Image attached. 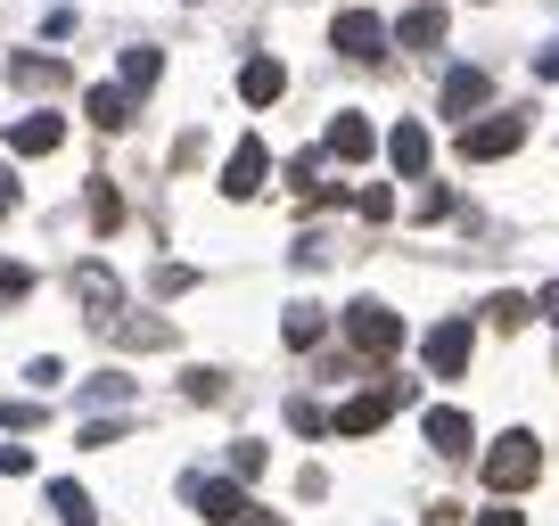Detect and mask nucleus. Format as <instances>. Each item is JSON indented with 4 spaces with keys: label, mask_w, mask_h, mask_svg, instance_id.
Here are the masks:
<instances>
[{
    "label": "nucleus",
    "mask_w": 559,
    "mask_h": 526,
    "mask_svg": "<svg viewBox=\"0 0 559 526\" xmlns=\"http://www.w3.org/2000/svg\"><path fill=\"white\" fill-rule=\"evenodd\" d=\"M477 469H486V486L493 493H526L543 477V444L526 437V428H510V437H493L486 444V461H477Z\"/></svg>",
    "instance_id": "nucleus-1"
},
{
    "label": "nucleus",
    "mask_w": 559,
    "mask_h": 526,
    "mask_svg": "<svg viewBox=\"0 0 559 526\" xmlns=\"http://www.w3.org/2000/svg\"><path fill=\"white\" fill-rule=\"evenodd\" d=\"M346 337L362 362H386V354H403V313H386L379 297H354L346 304Z\"/></svg>",
    "instance_id": "nucleus-2"
},
{
    "label": "nucleus",
    "mask_w": 559,
    "mask_h": 526,
    "mask_svg": "<svg viewBox=\"0 0 559 526\" xmlns=\"http://www.w3.org/2000/svg\"><path fill=\"white\" fill-rule=\"evenodd\" d=\"M395 404H412V379H386V386H370V395H354V404H337V437H379L386 420H395Z\"/></svg>",
    "instance_id": "nucleus-3"
},
{
    "label": "nucleus",
    "mask_w": 559,
    "mask_h": 526,
    "mask_svg": "<svg viewBox=\"0 0 559 526\" xmlns=\"http://www.w3.org/2000/svg\"><path fill=\"white\" fill-rule=\"evenodd\" d=\"M386 17H370V9H337V25H330V50L337 58H362V67H379L386 58Z\"/></svg>",
    "instance_id": "nucleus-4"
},
{
    "label": "nucleus",
    "mask_w": 559,
    "mask_h": 526,
    "mask_svg": "<svg viewBox=\"0 0 559 526\" xmlns=\"http://www.w3.org/2000/svg\"><path fill=\"white\" fill-rule=\"evenodd\" d=\"M519 141H526V116H477V123H461V165H493Z\"/></svg>",
    "instance_id": "nucleus-5"
},
{
    "label": "nucleus",
    "mask_w": 559,
    "mask_h": 526,
    "mask_svg": "<svg viewBox=\"0 0 559 526\" xmlns=\"http://www.w3.org/2000/svg\"><path fill=\"white\" fill-rule=\"evenodd\" d=\"M469 346H477L469 321H437V330L419 337V362H428V379H461V370H469Z\"/></svg>",
    "instance_id": "nucleus-6"
},
{
    "label": "nucleus",
    "mask_w": 559,
    "mask_h": 526,
    "mask_svg": "<svg viewBox=\"0 0 559 526\" xmlns=\"http://www.w3.org/2000/svg\"><path fill=\"white\" fill-rule=\"evenodd\" d=\"M74 297L91 304V321H99V330H116V313H123V280L107 272V263H74Z\"/></svg>",
    "instance_id": "nucleus-7"
},
{
    "label": "nucleus",
    "mask_w": 559,
    "mask_h": 526,
    "mask_svg": "<svg viewBox=\"0 0 559 526\" xmlns=\"http://www.w3.org/2000/svg\"><path fill=\"white\" fill-rule=\"evenodd\" d=\"M190 502H198V518H206V526H239L247 493L230 486V477H190Z\"/></svg>",
    "instance_id": "nucleus-8"
},
{
    "label": "nucleus",
    "mask_w": 559,
    "mask_h": 526,
    "mask_svg": "<svg viewBox=\"0 0 559 526\" xmlns=\"http://www.w3.org/2000/svg\"><path fill=\"white\" fill-rule=\"evenodd\" d=\"M419 437L437 444V453H444V461H461V453H469V444H477V428H469V411H453V404H437V411H428V420H419Z\"/></svg>",
    "instance_id": "nucleus-9"
},
{
    "label": "nucleus",
    "mask_w": 559,
    "mask_h": 526,
    "mask_svg": "<svg viewBox=\"0 0 559 526\" xmlns=\"http://www.w3.org/2000/svg\"><path fill=\"white\" fill-rule=\"evenodd\" d=\"M493 99V83H486V67H453V74H444V116H461V123H469L477 116V107H486Z\"/></svg>",
    "instance_id": "nucleus-10"
},
{
    "label": "nucleus",
    "mask_w": 559,
    "mask_h": 526,
    "mask_svg": "<svg viewBox=\"0 0 559 526\" xmlns=\"http://www.w3.org/2000/svg\"><path fill=\"white\" fill-rule=\"evenodd\" d=\"M263 174H272L263 141H239V148H230V165H223V198H255V190H263Z\"/></svg>",
    "instance_id": "nucleus-11"
},
{
    "label": "nucleus",
    "mask_w": 559,
    "mask_h": 526,
    "mask_svg": "<svg viewBox=\"0 0 559 526\" xmlns=\"http://www.w3.org/2000/svg\"><path fill=\"white\" fill-rule=\"evenodd\" d=\"M386 165H395L403 181L428 174V123H395V132H386Z\"/></svg>",
    "instance_id": "nucleus-12"
},
{
    "label": "nucleus",
    "mask_w": 559,
    "mask_h": 526,
    "mask_svg": "<svg viewBox=\"0 0 559 526\" xmlns=\"http://www.w3.org/2000/svg\"><path fill=\"white\" fill-rule=\"evenodd\" d=\"M58 141H67V116H17L9 123V148H17V157H50Z\"/></svg>",
    "instance_id": "nucleus-13"
},
{
    "label": "nucleus",
    "mask_w": 559,
    "mask_h": 526,
    "mask_svg": "<svg viewBox=\"0 0 559 526\" xmlns=\"http://www.w3.org/2000/svg\"><path fill=\"white\" fill-rule=\"evenodd\" d=\"M280 91H288V67H280V58H247L239 67V99L247 107H272Z\"/></svg>",
    "instance_id": "nucleus-14"
},
{
    "label": "nucleus",
    "mask_w": 559,
    "mask_h": 526,
    "mask_svg": "<svg viewBox=\"0 0 559 526\" xmlns=\"http://www.w3.org/2000/svg\"><path fill=\"white\" fill-rule=\"evenodd\" d=\"M83 116L99 123V132H123V123H132V91H123V83H91L83 91Z\"/></svg>",
    "instance_id": "nucleus-15"
},
{
    "label": "nucleus",
    "mask_w": 559,
    "mask_h": 526,
    "mask_svg": "<svg viewBox=\"0 0 559 526\" xmlns=\"http://www.w3.org/2000/svg\"><path fill=\"white\" fill-rule=\"evenodd\" d=\"M386 34H395L403 50H437V41H444V9H437V0H419V9H403V25H386Z\"/></svg>",
    "instance_id": "nucleus-16"
},
{
    "label": "nucleus",
    "mask_w": 559,
    "mask_h": 526,
    "mask_svg": "<svg viewBox=\"0 0 559 526\" xmlns=\"http://www.w3.org/2000/svg\"><path fill=\"white\" fill-rule=\"evenodd\" d=\"M321 148H330L337 165H362L370 148H379V132H370L362 116H337V123H330V141H321Z\"/></svg>",
    "instance_id": "nucleus-17"
},
{
    "label": "nucleus",
    "mask_w": 559,
    "mask_h": 526,
    "mask_svg": "<svg viewBox=\"0 0 559 526\" xmlns=\"http://www.w3.org/2000/svg\"><path fill=\"white\" fill-rule=\"evenodd\" d=\"M280 337H288V346H321V337H330V313H321V304H288Z\"/></svg>",
    "instance_id": "nucleus-18"
},
{
    "label": "nucleus",
    "mask_w": 559,
    "mask_h": 526,
    "mask_svg": "<svg viewBox=\"0 0 559 526\" xmlns=\"http://www.w3.org/2000/svg\"><path fill=\"white\" fill-rule=\"evenodd\" d=\"M50 510H58L67 526H99V510H91V493L74 486V477H58V486H50Z\"/></svg>",
    "instance_id": "nucleus-19"
},
{
    "label": "nucleus",
    "mask_w": 559,
    "mask_h": 526,
    "mask_svg": "<svg viewBox=\"0 0 559 526\" xmlns=\"http://www.w3.org/2000/svg\"><path fill=\"white\" fill-rule=\"evenodd\" d=\"M157 74H165V58H157V50H123V91H148Z\"/></svg>",
    "instance_id": "nucleus-20"
},
{
    "label": "nucleus",
    "mask_w": 559,
    "mask_h": 526,
    "mask_svg": "<svg viewBox=\"0 0 559 526\" xmlns=\"http://www.w3.org/2000/svg\"><path fill=\"white\" fill-rule=\"evenodd\" d=\"M91 223H99V230L123 223V190H116V181H91Z\"/></svg>",
    "instance_id": "nucleus-21"
},
{
    "label": "nucleus",
    "mask_w": 559,
    "mask_h": 526,
    "mask_svg": "<svg viewBox=\"0 0 559 526\" xmlns=\"http://www.w3.org/2000/svg\"><path fill=\"white\" fill-rule=\"evenodd\" d=\"M486 321H493V330H526V321H535V304H526V297H493Z\"/></svg>",
    "instance_id": "nucleus-22"
},
{
    "label": "nucleus",
    "mask_w": 559,
    "mask_h": 526,
    "mask_svg": "<svg viewBox=\"0 0 559 526\" xmlns=\"http://www.w3.org/2000/svg\"><path fill=\"white\" fill-rule=\"evenodd\" d=\"M9 74H17V83H67L58 58H9Z\"/></svg>",
    "instance_id": "nucleus-23"
},
{
    "label": "nucleus",
    "mask_w": 559,
    "mask_h": 526,
    "mask_svg": "<svg viewBox=\"0 0 559 526\" xmlns=\"http://www.w3.org/2000/svg\"><path fill=\"white\" fill-rule=\"evenodd\" d=\"M17 297H34V272H25V263H9V255H0V304H17Z\"/></svg>",
    "instance_id": "nucleus-24"
},
{
    "label": "nucleus",
    "mask_w": 559,
    "mask_h": 526,
    "mask_svg": "<svg viewBox=\"0 0 559 526\" xmlns=\"http://www.w3.org/2000/svg\"><path fill=\"white\" fill-rule=\"evenodd\" d=\"M123 395H132V379H116V370H107V379H91V386H83V404H123Z\"/></svg>",
    "instance_id": "nucleus-25"
},
{
    "label": "nucleus",
    "mask_w": 559,
    "mask_h": 526,
    "mask_svg": "<svg viewBox=\"0 0 559 526\" xmlns=\"http://www.w3.org/2000/svg\"><path fill=\"white\" fill-rule=\"evenodd\" d=\"M230 386H223V370H190V404H223Z\"/></svg>",
    "instance_id": "nucleus-26"
},
{
    "label": "nucleus",
    "mask_w": 559,
    "mask_h": 526,
    "mask_svg": "<svg viewBox=\"0 0 559 526\" xmlns=\"http://www.w3.org/2000/svg\"><path fill=\"white\" fill-rule=\"evenodd\" d=\"M255 469H263V444L239 437V444H230V477H255Z\"/></svg>",
    "instance_id": "nucleus-27"
},
{
    "label": "nucleus",
    "mask_w": 559,
    "mask_h": 526,
    "mask_svg": "<svg viewBox=\"0 0 559 526\" xmlns=\"http://www.w3.org/2000/svg\"><path fill=\"white\" fill-rule=\"evenodd\" d=\"M0 428H41V404H9L0 395Z\"/></svg>",
    "instance_id": "nucleus-28"
},
{
    "label": "nucleus",
    "mask_w": 559,
    "mask_h": 526,
    "mask_svg": "<svg viewBox=\"0 0 559 526\" xmlns=\"http://www.w3.org/2000/svg\"><path fill=\"white\" fill-rule=\"evenodd\" d=\"M288 420H297L305 437H321V428H330V411H321V404H288Z\"/></svg>",
    "instance_id": "nucleus-29"
},
{
    "label": "nucleus",
    "mask_w": 559,
    "mask_h": 526,
    "mask_svg": "<svg viewBox=\"0 0 559 526\" xmlns=\"http://www.w3.org/2000/svg\"><path fill=\"white\" fill-rule=\"evenodd\" d=\"M34 469V453H25V444H0V477H25Z\"/></svg>",
    "instance_id": "nucleus-30"
},
{
    "label": "nucleus",
    "mask_w": 559,
    "mask_h": 526,
    "mask_svg": "<svg viewBox=\"0 0 559 526\" xmlns=\"http://www.w3.org/2000/svg\"><path fill=\"white\" fill-rule=\"evenodd\" d=\"M9 214H17V174L0 165V223H9Z\"/></svg>",
    "instance_id": "nucleus-31"
},
{
    "label": "nucleus",
    "mask_w": 559,
    "mask_h": 526,
    "mask_svg": "<svg viewBox=\"0 0 559 526\" xmlns=\"http://www.w3.org/2000/svg\"><path fill=\"white\" fill-rule=\"evenodd\" d=\"M535 313H543V321H551V330H559V280H551V288H543V297H535Z\"/></svg>",
    "instance_id": "nucleus-32"
},
{
    "label": "nucleus",
    "mask_w": 559,
    "mask_h": 526,
    "mask_svg": "<svg viewBox=\"0 0 559 526\" xmlns=\"http://www.w3.org/2000/svg\"><path fill=\"white\" fill-rule=\"evenodd\" d=\"M239 526H288V518H272V510H255V502H247V510H239Z\"/></svg>",
    "instance_id": "nucleus-33"
},
{
    "label": "nucleus",
    "mask_w": 559,
    "mask_h": 526,
    "mask_svg": "<svg viewBox=\"0 0 559 526\" xmlns=\"http://www.w3.org/2000/svg\"><path fill=\"white\" fill-rule=\"evenodd\" d=\"M477 526H526V518H519V510H502V502H493V510H486Z\"/></svg>",
    "instance_id": "nucleus-34"
},
{
    "label": "nucleus",
    "mask_w": 559,
    "mask_h": 526,
    "mask_svg": "<svg viewBox=\"0 0 559 526\" xmlns=\"http://www.w3.org/2000/svg\"><path fill=\"white\" fill-rule=\"evenodd\" d=\"M535 74H543V83H551V74H559V41H551V50L535 58Z\"/></svg>",
    "instance_id": "nucleus-35"
}]
</instances>
